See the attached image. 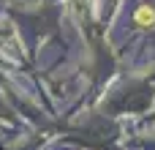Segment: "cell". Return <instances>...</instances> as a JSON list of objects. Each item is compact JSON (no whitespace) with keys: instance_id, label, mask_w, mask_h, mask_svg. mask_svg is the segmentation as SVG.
Here are the masks:
<instances>
[{"instance_id":"obj_1","label":"cell","mask_w":155,"mask_h":150,"mask_svg":"<svg viewBox=\"0 0 155 150\" xmlns=\"http://www.w3.org/2000/svg\"><path fill=\"white\" fill-rule=\"evenodd\" d=\"M136 22H139L142 27H150V25H155V11L150 8V5H142V8L136 11Z\"/></svg>"}]
</instances>
